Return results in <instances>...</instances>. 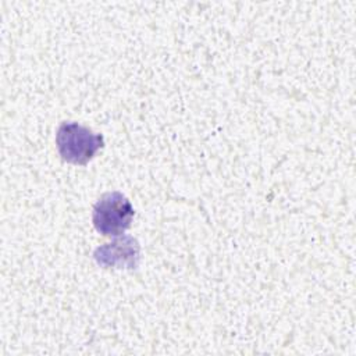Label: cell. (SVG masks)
<instances>
[{"label":"cell","mask_w":356,"mask_h":356,"mask_svg":"<svg viewBox=\"0 0 356 356\" xmlns=\"http://www.w3.org/2000/svg\"><path fill=\"white\" fill-rule=\"evenodd\" d=\"M104 138L92 129L71 121H64L57 128L56 146L67 163L85 165L103 147Z\"/></svg>","instance_id":"cell-1"},{"label":"cell","mask_w":356,"mask_h":356,"mask_svg":"<svg viewBox=\"0 0 356 356\" xmlns=\"http://www.w3.org/2000/svg\"><path fill=\"white\" fill-rule=\"evenodd\" d=\"M139 243L132 236H122L111 243L100 246L95 252L99 264L115 268H135L139 261Z\"/></svg>","instance_id":"cell-3"},{"label":"cell","mask_w":356,"mask_h":356,"mask_svg":"<svg viewBox=\"0 0 356 356\" xmlns=\"http://www.w3.org/2000/svg\"><path fill=\"white\" fill-rule=\"evenodd\" d=\"M135 216L134 206L121 192H107L93 206L92 222L97 232L104 236L124 234Z\"/></svg>","instance_id":"cell-2"}]
</instances>
